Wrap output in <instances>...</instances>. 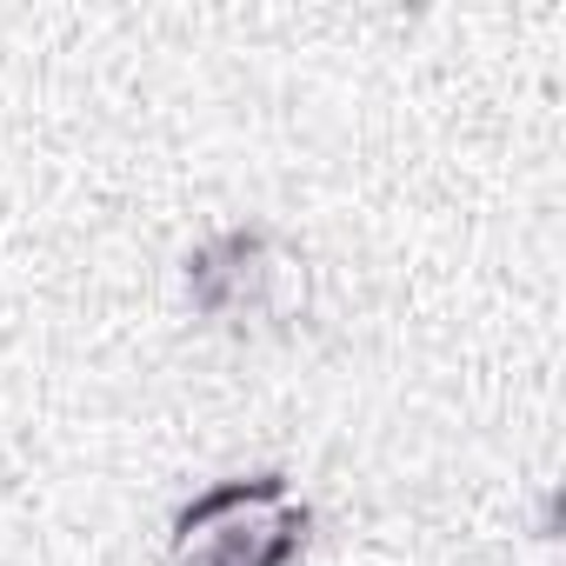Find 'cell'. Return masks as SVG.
I'll use <instances>...</instances> for the list:
<instances>
[{
	"label": "cell",
	"mask_w": 566,
	"mask_h": 566,
	"mask_svg": "<svg viewBox=\"0 0 566 566\" xmlns=\"http://www.w3.org/2000/svg\"><path fill=\"white\" fill-rule=\"evenodd\" d=\"M187 314L213 334H294L314 314V266L307 247L266 220L213 227L180 253Z\"/></svg>",
	"instance_id": "1"
},
{
	"label": "cell",
	"mask_w": 566,
	"mask_h": 566,
	"mask_svg": "<svg viewBox=\"0 0 566 566\" xmlns=\"http://www.w3.org/2000/svg\"><path fill=\"white\" fill-rule=\"evenodd\" d=\"M307 539H314V506L280 467H260V473H227L174 506L167 566H301Z\"/></svg>",
	"instance_id": "2"
}]
</instances>
